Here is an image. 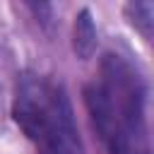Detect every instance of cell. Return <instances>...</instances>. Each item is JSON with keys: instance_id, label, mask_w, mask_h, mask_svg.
<instances>
[{"instance_id": "cell-4", "label": "cell", "mask_w": 154, "mask_h": 154, "mask_svg": "<svg viewBox=\"0 0 154 154\" xmlns=\"http://www.w3.org/2000/svg\"><path fill=\"white\" fill-rule=\"evenodd\" d=\"M125 17L147 41L152 38V26H154V5L152 2H128Z\"/></svg>"}, {"instance_id": "cell-2", "label": "cell", "mask_w": 154, "mask_h": 154, "mask_svg": "<svg viewBox=\"0 0 154 154\" xmlns=\"http://www.w3.org/2000/svg\"><path fill=\"white\" fill-rule=\"evenodd\" d=\"M12 118L36 154H84L70 96L48 75H19L12 94Z\"/></svg>"}, {"instance_id": "cell-1", "label": "cell", "mask_w": 154, "mask_h": 154, "mask_svg": "<svg viewBox=\"0 0 154 154\" xmlns=\"http://www.w3.org/2000/svg\"><path fill=\"white\" fill-rule=\"evenodd\" d=\"M84 103L108 154H152L147 125V84L118 53H106L84 87Z\"/></svg>"}, {"instance_id": "cell-3", "label": "cell", "mask_w": 154, "mask_h": 154, "mask_svg": "<svg viewBox=\"0 0 154 154\" xmlns=\"http://www.w3.org/2000/svg\"><path fill=\"white\" fill-rule=\"evenodd\" d=\"M72 48L77 53V58L89 60L96 51V26L91 19V12L87 7H82L75 14V24H72Z\"/></svg>"}]
</instances>
